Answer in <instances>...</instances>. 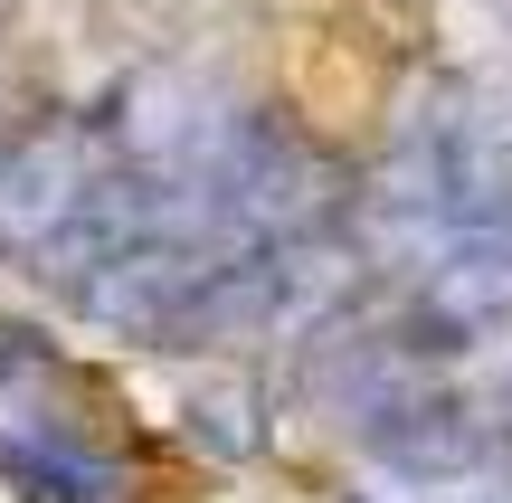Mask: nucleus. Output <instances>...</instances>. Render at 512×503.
<instances>
[{
    "instance_id": "1",
    "label": "nucleus",
    "mask_w": 512,
    "mask_h": 503,
    "mask_svg": "<svg viewBox=\"0 0 512 503\" xmlns=\"http://www.w3.org/2000/svg\"><path fill=\"white\" fill-rule=\"evenodd\" d=\"M380 209L408 228H446V238L512 228V86L418 95L399 143H389Z\"/></svg>"
},
{
    "instance_id": "2",
    "label": "nucleus",
    "mask_w": 512,
    "mask_h": 503,
    "mask_svg": "<svg viewBox=\"0 0 512 503\" xmlns=\"http://www.w3.org/2000/svg\"><path fill=\"white\" fill-rule=\"evenodd\" d=\"M494 333H512V228L456 238L380 323L351 333V361L361 380H427V361H456Z\"/></svg>"
},
{
    "instance_id": "3",
    "label": "nucleus",
    "mask_w": 512,
    "mask_h": 503,
    "mask_svg": "<svg viewBox=\"0 0 512 503\" xmlns=\"http://www.w3.org/2000/svg\"><path fill=\"white\" fill-rule=\"evenodd\" d=\"M105 171L114 162H95V124H86V114H48V124H29L10 152H0V238L38 257V247L86 209V190L105 181Z\"/></svg>"
},
{
    "instance_id": "4",
    "label": "nucleus",
    "mask_w": 512,
    "mask_h": 503,
    "mask_svg": "<svg viewBox=\"0 0 512 503\" xmlns=\"http://www.w3.org/2000/svg\"><path fill=\"white\" fill-rule=\"evenodd\" d=\"M0 485H19L29 503H124L133 475L76 447L67 428H0Z\"/></svg>"
},
{
    "instance_id": "5",
    "label": "nucleus",
    "mask_w": 512,
    "mask_h": 503,
    "mask_svg": "<svg viewBox=\"0 0 512 503\" xmlns=\"http://www.w3.org/2000/svg\"><path fill=\"white\" fill-rule=\"evenodd\" d=\"M181 428L200 437L209 456H256V437H266V418H256V390H247V380H209V390H190Z\"/></svg>"
},
{
    "instance_id": "6",
    "label": "nucleus",
    "mask_w": 512,
    "mask_h": 503,
    "mask_svg": "<svg viewBox=\"0 0 512 503\" xmlns=\"http://www.w3.org/2000/svg\"><path fill=\"white\" fill-rule=\"evenodd\" d=\"M475 409H484V428H494V447H503V437H512V352L494 361V380L475 390Z\"/></svg>"
},
{
    "instance_id": "7",
    "label": "nucleus",
    "mask_w": 512,
    "mask_h": 503,
    "mask_svg": "<svg viewBox=\"0 0 512 503\" xmlns=\"http://www.w3.org/2000/svg\"><path fill=\"white\" fill-rule=\"evenodd\" d=\"M19 371H38V342L19 323H0V380H19Z\"/></svg>"
},
{
    "instance_id": "8",
    "label": "nucleus",
    "mask_w": 512,
    "mask_h": 503,
    "mask_svg": "<svg viewBox=\"0 0 512 503\" xmlns=\"http://www.w3.org/2000/svg\"><path fill=\"white\" fill-rule=\"evenodd\" d=\"M465 503H512V485H484V494H465Z\"/></svg>"
}]
</instances>
